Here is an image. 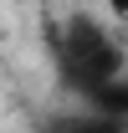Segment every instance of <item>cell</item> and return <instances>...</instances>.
Here are the masks:
<instances>
[{
	"mask_svg": "<svg viewBox=\"0 0 128 133\" xmlns=\"http://www.w3.org/2000/svg\"><path fill=\"white\" fill-rule=\"evenodd\" d=\"M56 56H62V72L77 87H118V77L128 72V46L123 36L113 31L97 10H67L56 21Z\"/></svg>",
	"mask_w": 128,
	"mask_h": 133,
	"instance_id": "cell-1",
	"label": "cell"
},
{
	"mask_svg": "<svg viewBox=\"0 0 128 133\" xmlns=\"http://www.w3.org/2000/svg\"><path fill=\"white\" fill-rule=\"evenodd\" d=\"M0 46H5V21H0Z\"/></svg>",
	"mask_w": 128,
	"mask_h": 133,
	"instance_id": "cell-2",
	"label": "cell"
}]
</instances>
